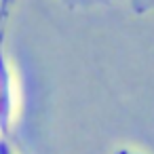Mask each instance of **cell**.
<instances>
[{"instance_id": "obj_1", "label": "cell", "mask_w": 154, "mask_h": 154, "mask_svg": "<svg viewBox=\"0 0 154 154\" xmlns=\"http://www.w3.org/2000/svg\"><path fill=\"white\" fill-rule=\"evenodd\" d=\"M19 80L13 61L5 49V36H0V137H9L19 116Z\"/></svg>"}, {"instance_id": "obj_3", "label": "cell", "mask_w": 154, "mask_h": 154, "mask_svg": "<svg viewBox=\"0 0 154 154\" xmlns=\"http://www.w3.org/2000/svg\"><path fill=\"white\" fill-rule=\"evenodd\" d=\"M9 19V13L7 11H0V36H5V23Z\"/></svg>"}, {"instance_id": "obj_5", "label": "cell", "mask_w": 154, "mask_h": 154, "mask_svg": "<svg viewBox=\"0 0 154 154\" xmlns=\"http://www.w3.org/2000/svg\"><path fill=\"white\" fill-rule=\"evenodd\" d=\"M13 2H15V0H0V11H7V13H11Z\"/></svg>"}, {"instance_id": "obj_2", "label": "cell", "mask_w": 154, "mask_h": 154, "mask_svg": "<svg viewBox=\"0 0 154 154\" xmlns=\"http://www.w3.org/2000/svg\"><path fill=\"white\" fill-rule=\"evenodd\" d=\"M0 154H17V150L9 141V137H0Z\"/></svg>"}, {"instance_id": "obj_4", "label": "cell", "mask_w": 154, "mask_h": 154, "mask_svg": "<svg viewBox=\"0 0 154 154\" xmlns=\"http://www.w3.org/2000/svg\"><path fill=\"white\" fill-rule=\"evenodd\" d=\"M114 154H141V152H137L135 148H116Z\"/></svg>"}]
</instances>
